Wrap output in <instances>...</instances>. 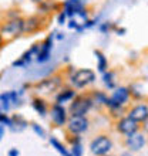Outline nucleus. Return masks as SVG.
<instances>
[{
    "instance_id": "obj_26",
    "label": "nucleus",
    "mask_w": 148,
    "mask_h": 156,
    "mask_svg": "<svg viewBox=\"0 0 148 156\" xmlns=\"http://www.w3.org/2000/svg\"><path fill=\"white\" fill-rule=\"evenodd\" d=\"M66 19H67V16L64 14V12H60V14H58V17H57V23L60 26L66 24Z\"/></svg>"
},
{
    "instance_id": "obj_25",
    "label": "nucleus",
    "mask_w": 148,
    "mask_h": 156,
    "mask_svg": "<svg viewBox=\"0 0 148 156\" xmlns=\"http://www.w3.org/2000/svg\"><path fill=\"white\" fill-rule=\"evenodd\" d=\"M31 128H33V131L36 132V133L40 136V138H44V136H46L44 129H43V128H40L39 125H37V123H31Z\"/></svg>"
},
{
    "instance_id": "obj_32",
    "label": "nucleus",
    "mask_w": 148,
    "mask_h": 156,
    "mask_svg": "<svg viewBox=\"0 0 148 156\" xmlns=\"http://www.w3.org/2000/svg\"><path fill=\"white\" fill-rule=\"evenodd\" d=\"M2 44H3V37H2V34H0V47H2Z\"/></svg>"
},
{
    "instance_id": "obj_7",
    "label": "nucleus",
    "mask_w": 148,
    "mask_h": 156,
    "mask_svg": "<svg viewBox=\"0 0 148 156\" xmlns=\"http://www.w3.org/2000/svg\"><path fill=\"white\" fill-rule=\"evenodd\" d=\"M138 126H140L138 122L134 121V119H131L130 116H124V118H121L118 122H117V129H118V132L125 136H130V135H132V133H135V132L138 131Z\"/></svg>"
},
{
    "instance_id": "obj_34",
    "label": "nucleus",
    "mask_w": 148,
    "mask_h": 156,
    "mask_svg": "<svg viewBox=\"0 0 148 156\" xmlns=\"http://www.w3.org/2000/svg\"><path fill=\"white\" fill-rule=\"evenodd\" d=\"M104 156H108V155H104Z\"/></svg>"
},
{
    "instance_id": "obj_19",
    "label": "nucleus",
    "mask_w": 148,
    "mask_h": 156,
    "mask_svg": "<svg viewBox=\"0 0 148 156\" xmlns=\"http://www.w3.org/2000/svg\"><path fill=\"white\" fill-rule=\"evenodd\" d=\"M33 108L36 109L39 114H40L41 116H44L46 114H47V107H46V102L43 101V99L40 98H36L33 99Z\"/></svg>"
},
{
    "instance_id": "obj_23",
    "label": "nucleus",
    "mask_w": 148,
    "mask_h": 156,
    "mask_svg": "<svg viewBox=\"0 0 148 156\" xmlns=\"http://www.w3.org/2000/svg\"><path fill=\"white\" fill-rule=\"evenodd\" d=\"M107 99H108V98L103 94V92H95L94 97H93V101H97V102L104 104V105H105V102H107Z\"/></svg>"
},
{
    "instance_id": "obj_2",
    "label": "nucleus",
    "mask_w": 148,
    "mask_h": 156,
    "mask_svg": "<svg viewBox=\"0 0 148 156\" xmlns=\"http://www.w3.org/2000/svg\"><path fill=\"white\" fill-rule=\"evenodd\" d=\"M23 19L17 16L12 20L6 21L2 27H0V34L2 37H6V38H16L19 37L21 33H23Z\"/></svg>"
},
{
    "instance_id": "obj_13",
    "label": "nucleus",
    "mask_w": 148,
    "mask_h": 156,
    "mask_svg": "<svg viewBox=\"0 0 148 156\" xmlns=\"http://www.w3.org/2000/svg\"><path fill=\"white\" fill-rule=\"evenodd\" d=\"M128 116L137 122H147V118H148V107L147 104H140V105H137L131 109V111L128 112Z\"/></svg>"
},
{
    "instance_id": "obj_35",
    "label": "nucleus",
    "mask_w": 148,
    "mask_h": 156,
    "mask_svg": "<svg viewBox=\"0 0 148 156\" xmlns=\"http://www.w3.org/2000/svg\"><path fill=\"white\" fill-rule=\"evenodd\" d=\"M50 2H53V0H50Z\"/></svg>"
},
{
    "instance_id": "obj_18",
    "label": "nucleus",
    "mask_w": 148,
    "mask_h": 156,
    "mask_svg": "<svg viewBox=\"0 0 148 156\" xmlns=\"http://www.w3.org/2000/svg\"><path fill=\"white\" fill-rule=\"evenodd\" d=\"M94 55H95V58H97V61H98V66H97L98 71L100 73H105V70H107V67H108L107 58L104 57V54L101 53V51H98V50L94 51Z\"/></svg>"
},
{
    "instance_id": "obj_17",
    "label": "nucleus",
    "mask_w": 148,
    "mask_h": 156,
    "mask_svg": "<svg viewBox=\"0 0 148 156\" xmlns=\"http://www.w3.org/2000/svg\"><path fill=\"white\" fill-rule=\"evenodd\" d=\"M74 97H76V91L70 90V88H67V90L61 91V92L57 95V104L63 105V104L67 102V101H71Z\"/></svg>"
},
{
    "instance_id": "obj_4",
    "label": "nucleus",
    "mask_w": 148,
    "mask_h": 156,
    "mask_svg": "<svg viewBox=\"0 0 148 156\" xmlns=\"http://www.w3.org/2000/svg\"><path fill=\"white\" fill-rule=\"evenodd\" d=\"M111 149H113V142H111V139L105 135L97 136V138H94V139L91 140V144H90V151H91V153L95 156L107 155Z\"/></svg>"
},
{
    "instance_id": "obj_29",
    "label": "nucleus",
    "mask_w": 148,
    "mask_h": 156,
    "mask_svg": "<svg viewBox=\"0 0 148 156\" xmlns=\"http://www.w3.org/2000/svg\"><path fill=\"white\" fill-rule=\"evenodd\" d=\"M2 136H3V125L0 123V139H2Z\"/></svg>"
},
{
    "instance_id": "obj_33",
    "label": "nucleus",
    "mask_w": 148,
    "mask_h": 156,
    "mask_svg": "<svg viewBox=\"0 0 148 156\" xmlns=\"http://www.w3.org/2000/svg\"><path fill=\"white\" fill-rule=\"evenodd\" d=\"M67 156H71V155H70V153H68V155H67Z\"/></svg>"
},
{
    "instance_id": "obj_28",
    "label": "nucleus",
    "mask_w": 148,
    "mask_h": 156,
    "mask_svg": "<svg viewBox=\"0 0 148 156\" xmlns=\"http://www.w3.org/2000/svg\"><path fill=\"white\" fill-rule=\"evenodd\" d=\"M9 156H19V151L16 148H13L9 151Z\"/></svg>"
},
{
    "instance_id": "obj_6",
    "label": "nucleus",
    "mask_w": 148,
    "mask_h": 156,
    "mask_svg": "<svg viewBox=\"0 0 148 156\" xmlns=\"http://www.w3.org/2000/svg\"><path fill=\"white\" fill-rule=\"evenodd\" d=\"M67 129L70 133L73 135H78V133H83L88 129V119L86 116H74L71 115L70 118L67 119Z\"/></svg>"
},
{
    "instance_id": "obj_9",
    "label": "nucleus",
    "mask_w": 148,
    "mask_h": 156,
    "mask_svg": "<svg viewBox=\"0 0 148 156\" xmlns=\"http://www.w3.org/2000/svg\"><path fill=\"white\" fill-rule=\"evenodd\" d=\"M87 21H88V14H87V10L83 9L80 12H76L73 16L70 17V21H68V29H74L81 31L84 27H86Z\"/></svg>"
},
{
    "instance_id": "obj_22",
    "label": "nucleus",
    "mask_w": 148,
    "mask_h": 156,
    "mask_svg": "<svg viewBox=\"0 0 148 156\" xmlns=\"http://www.w3.org/2000/svg\"><path fill=\"white\" fill-rule=\"evenodd\" d=\"M83 153V148H81V144H80V139L76 138L73 140V155L71 156H81Z\"/></svg>"
},
{
    "instance_id": "obj_24",
    "label": "nucleus",
    "mask_w": 148,
    "mask_h": 156,
    "mask_svg": "<svg viewBox=\"0 0 148 156\" xmlns=\"http://www.w3.org/2000/svg\"><path fill=\"white\" fill-rule=\"evenodd\" d=\"M0 123L2 125H6V126L12 128V119L9 118L6 114H0Z\"/></svg>"
},
{
    "instance_id": "obj_16",
    "label": "nucleus",
    "mask_w": 148,
    "mask_h": 156,
    "mask_svg": "<svg viewBox=\"0 0 148 156\" xmlns=\"http://www.w3.org/2000/svg\"><path fill=\"white\" fill-rule=\"evenodd\" d=\"M130 95H132L134 98L137 99H141V98H145V95H147V84H142V82H134L130 88Z\"/></svg>"
},
{
    "instance_id": "obj_11",
    "label": "nucleus",
    "mask_w": 148,
    "mask_h": 156,
    "mask_svg": "<svg viewBox=\"0 0 148 156\" xmlns=\"http://www.w3.org/2000/svg\"><path fill=\"white\" fill-rule=\"evenodd\" d=\"M87 0H66L63 3V12L67 17H71L76 12H80L86 9Z\"/></svg>"
},
{
    "instance_id": "obj_21",
    "label": "nucleus",
    "mask_w": 148,
    "mask_h": 156,
    "mask_svg": "<svg viewBox=\"0 0 148 156\" xmlns=\"http://www.w3.org/2000/svg\"><path fill=\"white\" fill-rule=\"evenodd\" d=\"M103 81H104V84H105V87L114 88V73H104Z\"/></svg>"
},
{
    "instance_id": "obj_27",
    "label": "nucleus",
    "mask_w": 148,
    "mask_h": 156,
    "mask_svg": "<svg viewBox=\"0 0 148 156\" xmlns=\"http://www.w3.org/2000/svg\"><path fill=\"white\" fill-rule=\"evenodd\" d=\"M110 27H111V24L110 23H104L103 26H101V27H100V30H101V31H103V33H105V31H107V30H110Z\"/></svg>"
},
{
    "instance_id": "obj_1",
    "label": "nucleus",
    "mask_w": 148,
    "mask_h": 156,
    "mask_svg": "<svg viewBox=\"0 0 148 156\" xmlns=\"http://www.w3.org/2000/svg\"><path fill=\"white\" fill-rule=\"evenodd\" d=\"M93 98L88 95H80L76 97L74 101L70 104V114L74 116H86V114L93 107Z\"/></svg>"
},
{
    "instance_id": "obj_15",
    "label": "nucleus",
    "mask_w": 148,
    "mask_h": 156,
    "mask_svg": "<svg viewBox=\"0 0 148 156\" xmlns=\"http://www.w3.org/2000/svg\"><path fill=\"white\" fill-rule=\"evenodd\" d=\"M110 99L114 104L124 105V104H127V101L130 99V91H128L127 87H120V88H117V90L113 92Z\"/></svg>"
},
{
    "instance_id": "obj_10",
    "label": "nucleus",
    "mask_w": 148,
    "mask_h": 156,
    "mask_svg": "<svg viewBox=\"0 0 148 156\" xmlns=\"http://www.w3.org/2000/svg\"><path fill=\"white\" fill-rule=\"evenodd\" d=\"M50 115H51V121L54 122V125H57V126H63V125H66L67 114H66V109H64L63 105H60V104H54L53 107H51V112H50Z\"/></svg>"
},
{
    "instance_id": "obj_12",
    "label": "nucleus",
    "mask_w": 148,
    "mask_h": 156,
    "mask_svg": "<svg viewBox=\"0 0 148 156\" xmlns=\"http://www.w3.org/2000/svg\"><path fill=\"white\" fill-rule=\"evenodd\" d=\"M125 145L130 151H141V149L145 146V136L142 133H132V135L127 136V140H125Z\"/></svg>"
},
{
    "instance_id": "obj_30",
    "label": "nucleus",
    "mask_w": 148,
    "mask_h": 156,
    "mask_svg": "<svg viewBox=\"0 0 148 156\" xmlns=\"http://www.w3.org/2000/svg\"><path fill=\"white\" fill-rule=\"evenodd\" d=\"M31 2H33V3H36V4H40V3H43L44 0H31Z\"/></svg>"
},
{
    "instance_id": "obj_3",
    "label": "nucleus",
    "mask_w": 148,
    "mask_h": 156,
    "mask_svg": "<svg viewBox=\"0 0 148 156\" xmlns=\"http://www.w3.org/2000/svg\"><path fill=\"white\" fill-rule=\"evenodd\" d=\"M95 81V73L88 68H83V70L76 71L71 75V84L74 88H86L87 85H90Z\"/></svg>"
},
{
    "instance_id": "obj_5",
    "label": "nucleus",
    "mask_w": 148,
    "mask_h": 156,
    "mask_svg": "<svg viewBox=\"0 0 148 156\" xmlns=\"http://www.w3.org/2000/svg\"><path fill=\"white\" fill-rule=\"evenodd\" d=\"M60 87H61V78L58 75H54V77H49L43 81L37 82L36 91L39 94H53Z\"/></svg>"
},
{
    "instance_id": "obj_8",
    "label": "nucleus",
    "mask_w": 148,
    "mask_h": 156,
    "mask_svg": "<svg viewBox=\"0 0 148 156\" xmlns=\"http://www.w3.org/2000/svg\"><path fill=\"white\" fill-rule=\"evenodd\" d=\"M51 50H53V36H49L43 41V44H39V51H37L36 60L39 62L49 61L51 57Z\"/></svg>"
},
{
    "instance_id": "obj_31",
    "label": "nucleus",
    "mask_w": 148,
    "mask_h": 156,
    "mask_svg": "<svg viewBox=\"0 0 148 156\" xmlns=\"http://www.w3.org/2000/svg\"><path fill=\"white\" fill-rule=\"evenodd\" d=\"M121 156H132V155H131V153H128V152H124Z\"/></svg>"
},
{
    "instance_id": "obj_20",
    "label": "nucleus",
    "mask_w": 148,
    "mask_h": 156,
    "mask_svg": "<svg viewBox=\"0 0 148 156\" xmlns=\"http://www.w3.org/2000/svg\"><path fill=\"white\" fill-rule=\"evenodd\" d=\"M50 144L53 145L54 148L57 149V151H58V152H60V153H61L63 156H67V155H68V152H67V149L64 148V146H63V144H61V142H58V140L56 139V138H51V139H50Z\"/></svg>"
},
{
    "instance_id": "obj_14",
    "label": "nucleus",
    "mask_w": 148,
    "mask_h": 156,
    "mask_svg": "<svg viewBox=\"0 0 148 156\" xmlns=\"http://www.w3.org/2000/svg\"><path fill=\"white\" fill-rule=\"evenodd\" d=\"M41 29V17L31 16L23 21V33L33 34Z\"/></svg>"
}]
</instances>
